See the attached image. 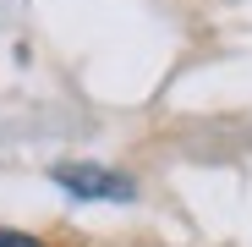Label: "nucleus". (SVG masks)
Returning <instances> with one entry per match:
<instances>
[{
	"label": "nucleus",
	"mask_w": 252,
	"mask_h": 247,
	"mask_svg": "<svg viewBox=\"0 0 252 247\" xmlns=\"http://www.w3.org/2000/svg\"><path fill=\"white\" fill-rule=\"evenodd\" d=\"M50 181H55V187H66L71 198H94V203H132V198H137L132 176L104 171V165H82V159H77V165H55Z\"/></svg>",
	"instance_id": "obj_1"
},
{
	"label": "nucleus",
	"mask_w": 252,
	"mask_h": 247,
	"mask_svg": "<svg viewBox=\"0 0 252 247\" xmlns=\"http://www.w3.org/2000/svg\"><path fill=\"white\" fill-rule=\"evenodd\" d=\"M0 247H44V242L28 236V231H0Z\"/></svg>",
	"instance_id": "obj_2"
}]
</instances>
